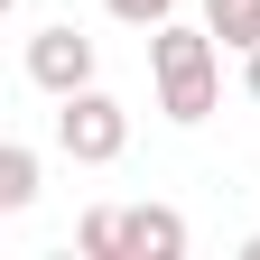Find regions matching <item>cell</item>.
<instances>
[{
    "instance_id": "cell-8",
    "label": "cell",
    "mask_w": 260,
    "mask_h": 260,
    "mask_svg": "<svg viewBox=\"0 0 260 260\" xmlns=\"http://www.w3.org/2000/svg\"><path fill=\"white\" fill-rule=\"evenodd\" d=\"M103 10H112L121 28H158V19H177V0H103Z\"/></svg>"
},
{
    "instance_id": "cell-5",
    "label": "cell",
    "mask_w": 260,
    "mask_h": 260,
    "mask_svg": "<svg viewBox=\"0 0 260 260\" xmlns=\"http://www.w3.org/2000/svg\"><path fill=\"white\" fill-rule=\"evenodd\" d=\"M75 251H84V260H130V205H84Z\"/></svg>"
},
{
    "instance_id": "cell-9",
    "label": "cell",
    "mask_w": 260,
    "mask_h": 260,
    "mask_svg": "<svg viewBox=\"0 0 260 260\" xmlns=\"http://www.w3.org/2000/svg\"><path fill=\"white\" fill-rule=\"evenodd\" d=\"M242 93H251V103H260V47L242 56Z\"/></svg>"
},
{
    "instance_id": "cell-6",
    "label": "cell",
    "mask_w": 260,
    "mask_h": 260,
    "mask_svg": "<svg viewBox=\"0 0 260 260\" xmlns=\"http://www.w3.org/2000/svg\"><path fill=\"white\" fill-rule=\"evenodd\" d=\"M195 10H205V28H214L233 56H251V47H260V0H195Z\"/></svg>"
},
{
    "instance_id": "cell-7",
    "label": "cell",
    "mask_w": 260,
    "mask_h": 260,
    "mask_svg": "<svg viewBox=\"0 0 260 260\" xmlns=\"http://www.w3.org/2000/svg\"><path fill=\"white\" fill-rule=\"evenodd\" d=\"M28 205H38V149L10 140L0 149V214H28Z\"/></svg>"
},
{
    "instance_id": "cell-3",
    "label": "cell",
    "mask_w": 260,
    "mask_h": 260,
    "mask_svg": "<svg viewBox=\"0 0 260 260\" xmlns=\"http://www.w3.org/2000/svg\"><path fill=\"white\" fill-rule=\"evenodd\" d=\"M28 84H38V93H84L93 84V38H84L75 19L28 28Z\"/></svg>"
},
{
    "instance_id": "cell-10",
    "label": "cell",
    "mask_w": 260,
    "mask_h": 260,
    "mask_svg": "<svg viewBox=\"0 0 260 260\" xmlns=\"http://www.w3.org/2000/svg\"><path fill=\"white\" fill-rule=\"evenodd\" d=\"M242 260H260V233H251V242H242Z\"/></svg>"
},
{
    "instance_id": "cell-4",
    "label": "cell",
    "mask_w": 260,
    "mask_h": 260,
    "mask_svg": "<svg viewBox=\"0 0 260 260\" xmlns=\"http://www.w3.org/2000/svg\"><path fill=\"white\" fill-rule=\"evenodd\" d=\"M186 214L177 205H130V260H186Z\"/></svg>"
},
{
    "instance_id": "cell-2",
    "label": "cell",
    "mask_w": 260,
    "mask_h": 260,
    "mask_svg": "<svg viewBox=\"0 0 260 260\" xmlns=\"http://www.w3.org/2000/svg\"><path fill=\"white\" fill-rule=\"evenodd\" d=\"M56 149L75 158V168H112V158L130 149V103L103 84H84V93H56Z\"/></svg>"
},
{
    "instance_id": "cell-1",
    "label": "cell",
    "mask_w": 260,
    "mask_h": 260,
    "mask_svg": "<svg viewBox=\"0 0 260 260\" xmlns=\"http://www.w3.org/2000/svg\"><path fill=\"white\" fill-rule=\"evenodd\" d=\"M149 75H158V112L177 130L214 121V93H223V38L214 28H186V19H158L149 28Z\"/></svg>"
}]
</instances>
